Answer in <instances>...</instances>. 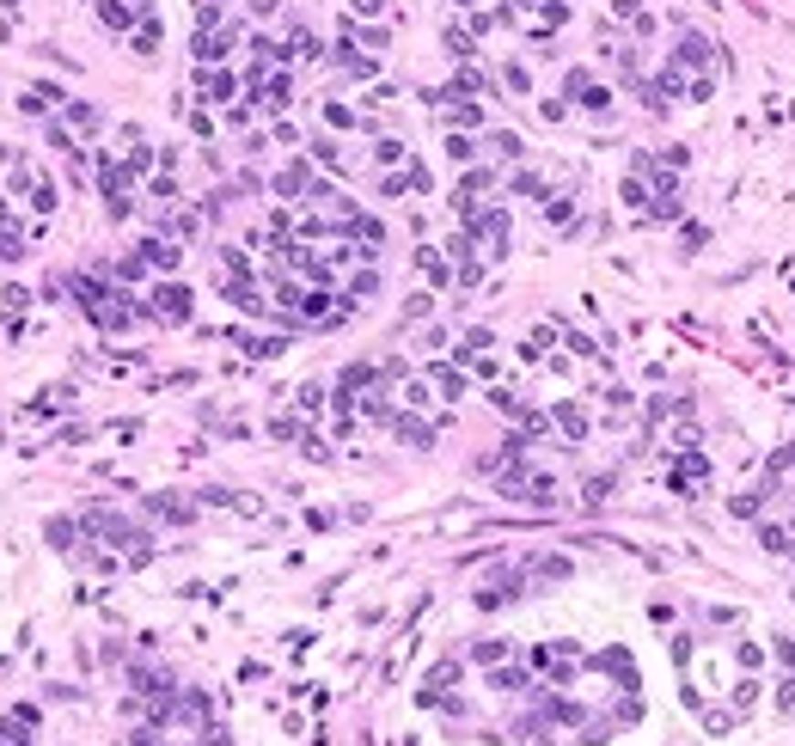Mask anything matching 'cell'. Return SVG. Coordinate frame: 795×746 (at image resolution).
Masks as SVG:
<instances>
[{"label": "cell", "instance_id": "7a4b0ae2", "mask_svg": "<svg viewBox=\"0 0 795 746\" xmlns=\"http://www.w3.org/2000/svg\"><path fill=\"white\" fill-rule=\"evenodd\" d=\"M196 92H203L208 104H226L233 92H239V80H233L226 68H203V80H196Z\"/></svg>", "mask_w": 795, "mask_h": 746}, {"label": "cell", "instance_id": "3957f363", "mask_svg": "<svg viewBox=\"0 0 795 746\" xmlns=\"http://www.w3.org/2000/svg\"><path fill=\"white\" fill-rule=\"evenodd\" d=\"M147 263H153V269H172V263H178V245L172 239H147V251H141Z\"/></svg>", "mask_w": 795, "mask_h": 746}, {"label": "cell", "instance_id": "277c9868", "mask_svg": "<svg viewBox=\"0 0 795 746\" xmlns=\"http://www.w3.org/2000/svg\"><path fill=\"white\" fill-rule=\"evenodd\" d=\"M392 428H398V435H404L410 447H428V435H434V428H428V423H416V416H392Z\"/></svg>", "mask_w": 795, "mask_h": 746}, {"label": "cell", "instance_id": "9c48e42d", "mask_svg": "<svg viewBox=\"0 0 795 746\" xmlns=\"http://www.w3.org/2000/svg\"><path fill=\"white\" fill-rule=\"evenodd\" d=\"M373 288H380V276H373V269H367V276H349V300H367Z\"/></svg>", "mask_w": 795, "mask_h": 746}, {"label": "cell", "instance_id": "ba28073f", "mask_svg": "<svg viewBox=\"0 0 795 746\" xmlns=\"http://www.w3.org/2000/svg\"><path fill=\"white\" fill-rule=\"evenodd\" d=\"M557 423L570 428V441H581V435H588V416H581V410H570V404H563V410H557Z\"/></svg>", "mask_w": 795, "mask_h": 746}, {"label": "cell", "instance_id": "5b68a950", "mask_svg": "<svg viewBox=\"0 0 795 746\" xmlns=\"http://www.w3.org/2000/svg\"><path fill=\"white\" fill-rule=\"evenodd\" d=\"M68 122H74L80 135H92V129H99V110H92V104H68Z\"/></svg>", "mask_w": 795, "mask_h": 746}, {"label": "cell", "instance_id": "8992f818", "mask_svg": "<svg viewBox=\"0 0 795 746\" xmlns=\"http://www.w3.org/2000/svg\"><path fill=\"white\" fill-rule=\"evenodd\" d=\"M153 514H165V520H190V502H178V496H153Z\"/></svg>", "mask_w": 795, "mask_h": 746}, {"label": "cell", "instance_id": "6da1fadb", "mask_svg": "<svg viewBox=\"0 0 795 746\" xmlns=\"http://www.w3.org/2000/svg\"><path fill=\"white\" fill-rule=\"evenodd\" d=\"M147 312H153L160 324H183V319H190V288H183V282H160V288H153V300H147Z\"/></svg>", "mask_w": 795, "mask_h": 746}, {"label": "cell", "instance_id": "52a82bcc", "mask_svg": "<svg viewBox=\"0 0 795 746\" xmlns=\"http://www.w3.org/2000/svg\"><path fill=\"white\" fill-rule=\"evenodd\" d=\"M276 190H282V196H300L306 190V165H288L282 178H276Z\"/></svg>", "mask_w": 795, "mask_h": 746}, {"label": "cell", "instance_id": "30bf717a", "mask_svg": "<svg viewBox=\"0 0 795 746\" xmlns=\"http://www.w3.org/2000/svg\"><path fill=\"white\" fill-rule=\"evenodd\" d=\"M447 153H453V160H459V165H465V160H471V153H477V147H471V142H465V135H453V142H447Z\"/></svg>", "mask_w": 795, "mask_h": 746}, {"label": "cell", "instance_id": "8fae6325", "mask_svg": "<svg viewBox=\"0 0 795 746\" xmlns=\"http://www.w3.org/2000/svg\"><path fill=\"white\" fill-rule=\"evenodd\" d=\"M349 6H355L361 19H373V13H380V0H349Z\"/></svg>", "mask_w": 795, "mask_h": 746}]
</instances>
